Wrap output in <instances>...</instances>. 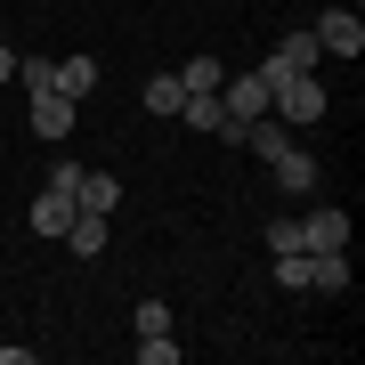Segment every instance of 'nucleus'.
Instances as JSON below:
<instances>
[{
	"label": "nucleus",
	"instance_id": "1a4fd4ad",
	"mask_svg": "<svg viewBox=\"0 0 365 365\" xmlns=\"http://www.w3.org/2000/svg\"><path fill=\"white\" fill-rule=\"evenodd\" d=\"M66 244L81 252V260H98V252H106V211H73V227H66Z\"/></svg>",
	"mask_w": 365,
	"mask_h": 365
},
{
	"label": "nucleus",
	"instance_id": "f03ea898",
	"mask_svg": "<svg viewBox=\"0 0 365 365\" xmlns=\"http://www.w3.org/2000/svg\"><path fill=\"white\" fill-rule=\"evenodd\" d=\"M25 122L41 138H73V98L66 90H25Z\"/></svg>",
	"mask_w": 365,
	"mask_h": 365
},
{
	"label": "nucleus",
	"instance_id": "f8f14e48",
	"mask_svg": "<svg viewBox=\"0 0 365 365\" xmlns=\"http://www.w3.org/2000/svg\"><path fill=\"white\" fill-rule=\"evenodd\" d=\"M179 81H187V90H220L227 73H220V57H187V73H179Z\"/></svg>",
	"mask_w": 365,
	"mask_h": 365
},
{
	"label": "nucleus",
	"instance_id": "dca6fc26",
	"mask_svg": "<svg viewBox=\"0 0 365 365\" xmlns=\"http://www.w3.org/2000/svg\"><path fill=\"white\" fill-rule=\"evenodd\" d=\"M138 333H170V309H163V300H138Z\"/></svg>",
	"mask_w": 365,
	"mask_h": 365
},
{
	"label": "nucleus",
	"instance_id": "f3484780",
	"mask_svg": "<svg viewBox=\"0 0 365 365\" xmlns=\"http://www.w3.org/2000/svg\"><path fill=\"white\" fill-rule=\"evenodd\" d=\"M0 81H16V57H9V41H0Z\"/></svg>",
	"mask_w": 365,
	"mask_h": 365
},
{
	"label": "nucleus",
	"instance_id": "ddd939ff",
	"mask_svg": "<svg viewBox=\"0 0 365 365\" xmlns=\"http://www.w3.org/2000/svg\"><path fill=\"white\" fill-rule=\"evenodd\" d=\"M170 357H179L170 333H138V365H170Z\"/></svg>",
	"mask_w": 365,
	"mask_h": 365
},
{
	"label": "nucleus",
	"instance_id": "39448f33",
	"mask_svg": "<svg viewBox=\"0 0 365 365\" xmlns=\"http://www.w3.org/2000/svg\"><path fill=\"white\" fill-rule=\"evenodd\" d=\"M300 252H349V211H309L300 220Z\"/></svg>",
	"mask_w": 365,
	"mask_h": 365
},
{
	"label": "nucleus",
	"instance_id": "f257e3e1",
	"mask_svg": "<svg viewBox=\"0 0 365 365\" xmlns=\"http://www.w3.org/2000/svg\"><path fill=\"white\" fill-rule=\"evenodd\" d=\"M260 81H268V114L325 122V81H317V73H260Z\"/></svg>",
	"mask_w": 365,
	"mask_h": 365
},
{
	"label": "nucleus",
	"instance_id": "2eb2a0df",
	"mask_svg": "<svg viewBox=\"0 0 365 365\" xmlns=\"http://www.w3.org/2000/svg\"><path fill=\"white\" fill-rule=\"evenodd\" d=\"M268 252H300V220H268Z\"/></svg>",
	"mask_w": 365,
	"mask_h": 365
},
{
	"label": "nucleus",
	"instance_id": "423d86ee",
	"mask_svg": "<svg viewBox=\"0 0 365 365\" xmlns=\"http://www.w3.org/2000/svg\"><path fill=\"white\" fill-rule=\"evenodd\" d=\"M73 203L81 211H114L122 203V179H114V170H81V179H73Z\"/></svg>",
	"mask_w": 365,
	"mask_h": 365
},
{
	"label": "nucleus",
	"instance_id": "9b49d317",
	"mask_svg": "<svg viewBox=\"0 0 365 365\" xmlns=\"http://www.w3.org/2000/svg\"><path fill=\"white\" fill-rule=\"evenodd\" d=\"M179 98H187L179 73H155V81H146V114H179Z\"/></svg>",
	"mask_w": 365,
	"mask_h": 365
},
{
	"label": "nucleus",
	"instance_id": "9d476101",
	"mask_svg": "<svg viewBox=\"0 0 365 365\" xmlns=\"http://www.w3.org/2000/svg\"><path fill=\"white\" fill-rule=\"evenodd\" d=\"M300 260H309V284H325V292L349 284V252H300Z\"/></svg>",
	"mask_w": 365,
	"mask_h": 365
},
{
	"label": "nucleus",
	"instance_id": "20e7f679",
	"mask_svg": "<svg viewBox=\"0 0 365 365\" xmlns=\"http://www.w3.org/2000/svg\"><path fill=\"white\" fill-rule=\"evenodd\" d=\"M317 57H325V49H317V33H309V25H292V33L268 49V66H260V73H317Z\"/></svg>",
	"mask_w": 365,
	"mask_h": 365
},
{
	"label": "nucleus",
	"instance_id": "4468645a",
	"mask_svg": "<svg viewBox=\"0 0 365 365\" xmlns=\"http://www.w3.org/2000/svg\"><path fill=\"white\" fill-rule=\"evenodd\" d=\"M16 81H25V90H49V81H57V57H25V66H16Z\"/></svg>",
	"mask_w": 365,
	"mask_h": 365
},
{
	"label": "nucleus",
	"instance_id": "7ed1b4c3",
	"mask_svg": "<svg viewBox=\"0 0 365 365\" xmlns=\"http://www.w3.org/2000/svg\"><path fill=\"white\" fill-rule=\"evenodd\" d=\"M309 33H317V49H325V57H357V49H365V25H357V9H325Z\"/></svg>",
	"mask_w": 365,
	"mask_h": 365
},
{
	"label": "nucleus",
	"instance_id": "0eeeda50",
	"mask_svg": "<svg viewBox=\"0 0 365 365\" xmlns=\"http://www.w3.org/2000/svg\"><path fill=\"white\" fill-rule=\"evenodd\" d=\"M268 170H276V187H284V195H309V187H317V155H300V146H284Z\"/></svg>",
	"mask_w": 365,
	"mask_h": 365
},
{
	"label": "nucleus",
	"instance_id": "6e6552de",
	"mask_svg": "<svg viewBox=\"0 0 365 365\" xmlns=\"http://www.w3.org/2000/svg\"><path fill=\"white\" fill-rule=\"evenodd\" d=\"M49 90H66V98L81 106V98L98 90V57H66V66H57V81H49Z\"/></svg>",
	"mask_w": 365,
	"mask_h": 365
}]
</instances>
